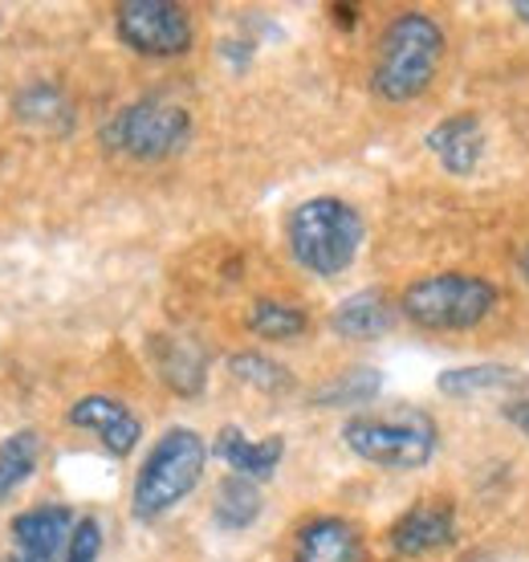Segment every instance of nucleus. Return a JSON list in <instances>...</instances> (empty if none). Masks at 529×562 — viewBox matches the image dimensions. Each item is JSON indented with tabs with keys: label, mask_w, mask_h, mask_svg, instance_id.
I'll return each mask as SVG.
<instances>
[{
	"label": "nucleus",
	"mask_w": 529,
	"mask_h": 562,
	"mask_svg": "<svg viewBox=\"0 0 529 562\" xmlns=\"http://www.w3.org/2000/svg\"><path fill=\"white\" fill-rule=\"evenodd\" d=\"M457 538V509L448 497H428L416 502L412 509H404L395 526L387 530V542L395 554L416 559V554H432V550L448 547Z\"/></svg>",
	"instance_id": "obj_9"
},
{
	"label": "nucleus",
	"mask_w": 529,
	"mask_h": 562,
	"mask_svg": "<svg viewBox=\"0 0 529 562\" xmlns=\"http://www.w3.org/2000/svg\"><path fill=\"white\" fill-rule=\"evenodd\" d=\"M342 445L354 457L379 464V469H395V473H412L436 457L440 432L428 412H391V416H350L342 424Z\"/></svg>",
	"instance_id": "obj_5"
},
{
	"label": "nucleus",
	"mask_w": 529,
	"mask_h": 562,
	"mask_svg": "<svg viewBox=\"0 0 529 562\" xmlns=\"http://www.w3.org/2000/svg\"><path fill=\"white\" fill-rule=\"evenodd\" d=\"M151 359L159 367V380L168 383L176 395H200L209 383V359L195 347L192 338H171L155 335L151 338Z\"/></svg>",
	"instance_id": "obj_14"
},
{
	"label": "nucleus",
	"mask_w": 529,
	"mask_h": 562,
	"mask_svg": "<svg viewBox=\"0 0 529 562\" xmlns=\"http://www.w3.org/2000/svg\"><path fill=\"white\" fill-rule=\"evenodd\" d=\"M228 371H233L240 383H249V387H257V392H264V395L293 392L290 371H285L281 363H273V359L261 351H237L233 359H228Z\"/></svg>",
	"instance_id": "obj_21"
},
{
	"label": "nucleus",
	"mask_w": 529,
	"mask_h": 562,
	"mask_svg": "<svg viewBox=\"0 0 529 562\" xmlns=\"http://www.w3.org/2000/svg\"><path fill=\"white\" fill-rule=\"evenodd\" d=\"M293 562H362V538L347 518H309L293 538Z\"/></svg>",
	"instance_id": "obj_11"
},
{
	"label": "nucleus",
	"mask_w": 529,
	"mask_h": 562,
	"mask_svg": "<svg viewBox=\"0 0 529 562\" xmlns=\"http://www.w3.org/2000/svg\"><path fill=\"white\" fill-rule=\"evenodd\" d=\"M391 326H395V306L387 302L383 290H359V294L342 297L330 314V330L338 338H354V342L383 338Z\"/></svg>",
	"instance_id": "obj_15"
},
{
	"label": "nucleus",
	"mask_w": 529,
	"mask_h": 562,
	"mask_svg": "<svg viewBox=\"0 0 529 562\" xmlns=\"http://www.w3.org/2000/svg\"><path fill=\"white\" fill-rule=\"evenodd\" d=\"M16 106H21L29 119H49V114L66 111V102H61V94H57L54 86H33V90H25V94H21V102H16Z\"/></svg>",
	"instance_id": "obj_23"
},
{
	"label": "nucleus",
	"mask_w": 529,
	"mask_h": 562,
	"mask_svg": "<svg viewBox=\"0 0 529 562\" xmlns=\"http://www.w3.org/2000/svg\"><path fill=\"white\" fill-rule=\"evenodd\" d=\"M212 452L221 457L237 477H249V481H269L278 473L281 457H285V440L281 436H264V440H249V436L240 432V428H221L216 436V445Z\"/></svg>",
	"instance_id": "obj_13"
},
{
	"label": "nucleus",
	"mask_w": 529,
	"mask_h": 562,
	"mask_svg": "<svg viewBox=\"0 0 529 562\" xmlns=\"http://www.w3.org/2000/svg\"><path fill=\"white\" fill-rule=\"evenodd\" d=\"M42 461V436L33 428H21V432L4 436L0 445V497H13Z\"/></svg>",
	"instance_id": "obj_18"
},
{
	"label": "nucleus",
	"mask_w": 529,
	"mask_h": 562,
	"mask_svg": "<svg viewBox=\"0 0 529 562\" xmlns=\"http://www.w3.org/2000/svg\"><path fill=\"white\" fill-rule=\"evenodd\" d=\"M249 330L261 338H273V342H290V338L306 335L309 318H306V310L290 306V302L261 297V302H252V310H249Z\"/></svg>",
	"instance_id": "obj_19"
},
{
	"label": "nucleus",
	"mask_w": 529,
	"mask_h": 562,
	"mask_svg": "<svg viewBox=\"0 0 529 562\" xmlns=\"http://www.w3.org/2000/svg\"><path fill=\"white\" fill-rule=\"evenodd\" d=\"M98 554H102V526L98 518H78L70 547H66V562H98Z\"/></svg>",
	"instance_id": "obj_22"
},
{
	"label": "nucleus",
	"mask_w": 529,
	"mask_h": 562,
	"mask_svg": "<svg viewBox=\"0 0 529 562\" xmlns=\"http://www.w3.org/2000/svg\"><path fill=\"white\" fill-rule=\"evenodd\" d=\"M188 135H192V114L168 99L131 102L102 127L106 147L131 155V159H143V164L176 155L188 143Z\"/></svg>",
	"instance_id": "obj_6"
},
{
	"label": "nucleus",
	"mask_w": 529,
	"mask_h": 562,
	"mask_svg": "<svg viewBox=\"0 0 529 562\" xmlns=\"http://www.w3.org/2000/svg\"><path fill=\"white\" fill-rule=\"evenodd\" d=\"M444 29L428 13H399L383 29L371 70V90L383 102H412L432 86L444 61Z\"/></svg>",
	"instance_id": "obj_1"
},
{
	"label": "nucleus",
	"mask_w": 529,
	"mask_h": 562,
	"mask_svg": "<svg viewBox=\"0 0 529 562\" xmlns=\"http://www.w3.org/2000/svg\"><path fill=\"white\" fill-rule=\"evenodd\" d=\"M399 310L419 330H473L497 310V285L476 273H432L407 285Z\"/></svg>",
	"instance_id": "obj_4"
},
{
	"label": "nucleus",
	"mask_w": 529,
	"mask_h": 562,
	"mask_svg": "<svg viewBox=\"0 0 529 562\" xmlns=\"http://www.w3.org/2000/svg\"><path fill=\"white\" fill-rule=\"evenodd\" d=\"M428 151L444 164V171L452 176H473L481 155H485V131L476 114H448L444 123H436L428 131Z\"/></svg>",
	"instance_id": "obj_12"
},
{
	"label": "nucleus",
	"mask_w": 529,
	"mask_h": 562,
	"mask_svg": "<svg viewBox=\"0 0 529 562\" xmlns=\"http://www.w3.org/2000/svg\"><path fill=\"white\" fill-rule=\"evenodd\" d=\"M383 387V375H379L375 367H354L347 375H338L330 380L326 387H318L314 395V404L318 408H347V404H371Z\"/></svg>",
	"instance_id": "obj_20"
},
{
	"label": "nucleus",
	"mask_w": 529,
	"mask_h": 562,
	"mask_svg": "<svg viewBox=\"0 0 529 562\" xmlns=\"http://www.w3.org/2000/svg\"><path fill=\"white\" fill-rule=\"evenodd\" d=\"M70 424L86 428L102 440V449L114 457H131L143 440V420L114 395H82L70 404Z\"/></svg>",
	"instance_id": "obj_10"
},
{
	"label": "nucleus",
	"mask_w": 529,
	"mask_h": 562,
	"mask_svg": "<svg viewBox=\"0 0 529 562\" xmlns=\"http://www.w3.org/2000/svg\"><path fill=\"white\" fill-rule=\"evenodd\" d=\"M514 16L529 25V0H514Z\"/></svg>",
	"instance_id": "obj_25"
},
{
	"label": "nucleus",
	"mask_w": 529,
	"mask_h": 562,
	"mask_svg": "<svg viewBox=\"0 0 529 562\" xmlns=\"http://www.w3.org/2000/svg\"><path fill=\"white\" fill-rule=\"evenodd\" d=\"M362 237H367V228H362L359 209L338 196L302 200L285 221V240H290L293 261L322 281L338 278L354 266Z\"/></svg>",
	"instance_id": "obj_2"
},
{
	"label": "nucleus",
	"mask_w": 529,
	"mask_h": 562,
	"mask_svg": "<svg viewBox=\"0 0 529 562\" xmlns=\"http://www.w3.org/2000/svg\"><path fill=\"white\" fill-rule=\"evenodd\" d=\"M114 33L143 57H180L195 42L188 9L171 0H123L114 9Z\"/></svg>",
	"instance_id": "obj_7"
},
{
	"label": "nucleus",
	"mask_w": 529,
	"mask_h": 562,
	"mask_svg": "<svg viewBox=\"0 0 529 562\" xmlns=\"http://www.w3.org/2000/svg\"><path fill=\"white\" fill-rule=\"evenodd\" d=\"M261 518V490H257V481L249 477H224L216 485V502H212V521L228 530V535H237V530H249L252 521Z\"/></svg>",
	"instance_id": "obj_17"
},
{
	"label": "nucleus",
	"mask_w": 529,
	"mask_h": 562,
	"mask_svg": "<svg viewBox=\"0 0 529 562\" xmlns=\"http://www.w3.org/2000/svg\"><path fill=\"white\" fill-rule=\"evenodd\" d=\"M526 387V371H517L509 363H469V367H448L436 375V392H444L448 400H469V395H488V392H517Z\"/></svg>",
	"instance_id": "obj_16"
},
{
	"label": "nucleus",
	"mask_w": 529,
	"mask_h": 562,
	"mask_svg": "<svg viewBox=\"0 0 529 562\" xmlns=\"http://www.w3.org/2000/svg\"><path fill=\"white\" fill-rule=\"evenodd\" d=\"M517 273H521V281H529V249L521 254V261H517Z\"/></svg>",
	"instance_id": "obj_26"
},
{
	"label": "nucleus",
	"mask_w": 529,
	"mask_h": 562,
	"mask_svg": "<svg viewBox=\"0 0 529 562\" xmlns=\"http://www.w3.org/2000/svg\"><path fill=\"white\" fill-rule=\"evenodd\" d=\"M502 420H509L521 436H529V400H509L502 408Z\"/></svg>",
	"instance_id": "obj_24"
},
{
	"label": "nucleus",
	"mask_w": 529,
	"mask_h": 562,
	"mask_svg": "<svg viewBox=\"0 0 529 562\" xmlns=\"http://www.w3.org/2000/svg\"><path fill=\"white\" fill-rule=\"evenodd\" d=\"M209 464V445L195 428H168L143 457L135 485H131V514L139 521H155L171 514L183 497L200 485Z\"/></svg>",
	"instance_id": "obj_3"
},
{
	"label": "nucleus",
	"mask_w": 529,
	"mask_h": 562,
	"mask_svg": "<svg viewBox=\"0 0 529 562\" xmlns=\"http://www.w3.org/2000/svg\"><path fill=\"white\" fill-rule=\"evenodd\" d=\"M78 518L70 506H33L16 514L9 535H13V554L4 562H57L70 547V535Z\"/></svg>",
	"instance_id": "obj_8"
}]
</instances>
